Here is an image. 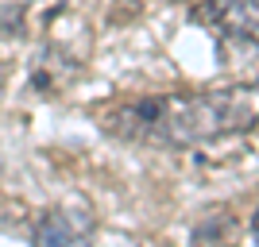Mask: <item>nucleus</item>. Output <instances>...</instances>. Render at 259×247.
<instances>
[{
  "mask_svg": "<svg viewBox=\"0 0 259 247\" xmlns=\"http://www.w3.org/2000/svg\"><path fill=\"white\" fill-rule=\"evenodd\" d=\"M251 128H259V81H232L201 93H151L101 112L105 135L159 151L205 147Z\"/></svg>",
  "mask_w": 259,
  "mask_h": 247,
  "instance_id": "1",
  "label": "nucleus"
},
{
  "mask_svg": "<svg viewBox=\"0 0 259 247\" xmlns=\"http://www.w3.org/2000/svg\"><path fill=\"white\" fill-rule=\"evenodd\" d=\"M190 23L209 31L217 46L259 51V0H201L190 8Z\"/></svg>",
  "mask_w": 259,
  "mask_h": 247,
  "instance_id": "2",
  "label": "nucleus"
},
{
  "mask_svg": "<svg viewBox=\"0 0 259 247\" xmlns=\"http://www.w3.org/2000/svg\"><path fill=\"white\" fill-rule=\"evenodd\" d=\"M93 224L81 213H66V209H47L35 220L31 247H89Z\"/></svg>",
  "mask_w": 259,
  "mask_h": 247,
  "instance_id": "3",
  "label": "nucleus"
},
{
  "mask_svg": "<svg viewBox=\"0 0 259 247\" xmlns=\"http://www.w3.org/2000/svg\"><path fill=\"white\" fill-rule=\"evenodd\" d=\"M194 239H197V243H205V247H228V243H236V216H228V209H213L209 216H201Z\"/></svg>",
  "mask_w": 259,
  "mask_h": 247,
  "instance_id": "4",
  "label": "nucleus"
},
{
  "mask_svg": "<svg viewBox=\"0 0 259 247\" xmlns=\"http://www.w3.org/2000/svg\"><path fill=\"white\" fill-rule=\"evenodd\" d=\"M251 239L259 243V209H255V216H251Z\"/></svg>",
  "mask_w": 259,
  "mask_h": 247,
  "instance_id": "5",
  "label": "nucleus"
}]
</instances>
